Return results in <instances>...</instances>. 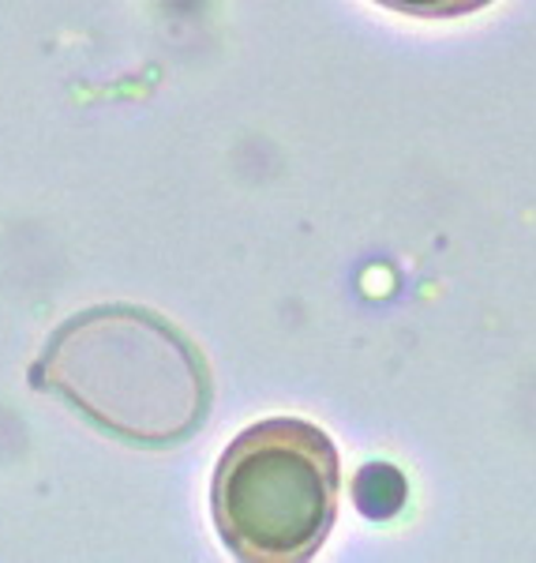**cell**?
Instances as JSON below:
<instances>
[{
    "mask_svg": "<svg viewBox=\"0 0 536 563\" xmlns=\"http://www.w3.org/2000/svg\"><path fill=\"white\" fill-rule=\"evenodd\" d=\"M405 499V481L394 466H365L357 477V504L368 519H390Z\"/></svg>",
    "mask_w": 536,
    "mask_h": 563,
    "instance_id": "3957f363",
    "label": "cell"
},
{
    "mask_svg": "<svg viewBox=\"0 0 536 563\" xmlns=\"http://www.w3.org/2000/svg\"><path fill=\"white\" fill-rule=\"evenodd\" d=\"M34 384L98 429L143 448H169L203 424L211 376L172 323L143 308H94L45 346Z\"/></svg>",
    "mask_w": 536,
    "mask_h": 563,
    "instance_id": "6da1fadb",
    "label": "cell"
},
{
    "mask_svg": "<svg viewBox=\"0 0 536 563\" xmlns=\"http://www.w3.org/2000/svg\"><path fill=\"white\" fill-rule=\"evenodd\" d=\"M402 15H421V20H454V15H472L495 0H376Z\"/></svg>",
    "mask_w": 536,
    "mask_h": 563,
    "instance_id": "277c9868",
    "label": "cell"
},
{
    "mask_svg": "<svg viewBox=\"0 0 536 563\" xmlns=\"http://www.w3.org/2000/svg\"><path fill=\"white\" fill-rule=\"evenodd\" d=\"M338 448L320 424L270 417L244 429L217 459L211 511L241 560H312L338 515Z\"/></svg>",
    "mask_w": 536,
    "mask_h": 563,
    "instance_id": "7a4b0ae2",
    "label": "cell"
}]
</instances>
